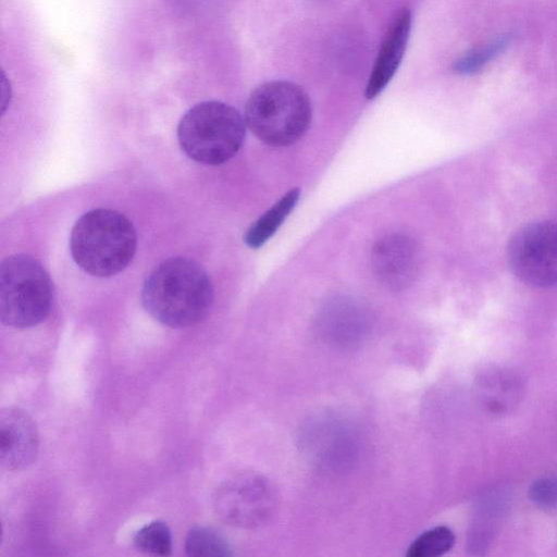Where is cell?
Wrapping results in <instances>:
<instances>
[{
	"label": "cell",
	"instance_id": "ba28073f",
	"mask_svg": "<svg viewBox=\"0 0 557 557\" xmlns=\"http://www.w3.org/2000/svg\"><path fill=\"white\" fill-rule=\"evenodd\" d=\"M371 261L374 275L382 285L401 290L411 285L419 273V246L406 234H388L373 246Z\"/></svg>",
	"mask_w": 557,
	"mask_h": 557
},
{
	"label": "cell",
	"instance_id": "9c48e42d",
	"mask_svg": "<svg viewBox=\"0 0 557 557\" xmlns=\"http://www.w3.org/2000/svg\"><path fill=\"white\" fill-rule=\"evenodd\" d=\"M39 435L35 421L22 408L0 412V462L10 471L22 470L37 458Z\"/></svg>",
	"mask_w": 557,
	"mask_h": 557
},
{
	"label": "cell",
	"instance_id": "3957f363",
	"mask_svg": "<svg viewBox=\"0 0 557 557\" xmlns=\"http://www.w3.org/2000/svg\"><path fill=\"white\" fill-rule=\"evenodd\" d=\"M311 102L306 91L288 81H272L256 88L245 108V123L262 143L289 146L309 128Z\"/></svg>",
	"mask_w": 557,
	"mask_h": 557
},
{
	"label": "cell",
	"instance_id": "8fae6325",
	"mask_svg": "<svg viewBox=\"0 0 557 557\" xmlns=\"http://www.w3.org/2000/svg\"><path fill=\"white\" fill-rule=\"evenodd\" d=\"M367 315L362 307L349 299H337L330 304L322 315L323 332L332 341L354 342L363 335Z\"/></svg>",
	"mask_w": 557,
	"mask_h": 557
},
{
	"label": "cell",
	"instance_id": "4fadbf2b",
	"mask_svg": "<svg viewBox=\"0 0 557 557\" xmlns=\"http://www.w3.org/2000/svg\"><path fill=\"white\" fill-rule=\"evenodd\" d=\"M185 552L190 557L232 556V547L216 530L208 527L193 528L185 540Z\"/></svg>",
	"mask_w": 557,
	"mask_h": 557
},
{
	"label": "cell",
	"instance_id": "9a60e30c",
	"mask_svg": "<svg viewBox=\"0 0 557 557\" xmlns=\"http://www.w3.org/2000/svg\"><path fill=\"white\" fill-rule=\"evenodd\" d=\"M483 380L484 403L493 412H504L517 395L516 381L504 373H491Z\"/></svg>",
	"mask_w": 557,
	"mask_h": 557
},
{
	"label": "cell",
	"instance_id": "6da1fadb",
	"mask_svg": "<svg viewBox=\"0 0 557 557\" xmlns=\"http://www.w3.org/2000/svg\"><path fill=\"white\" fill-rule=\"evenodd\" d=\"M141 300L146 311L160 323L186 327L208 314L213 289L198 263L186 258H171L149 274Z\"/></svg>",
	"mask_w": 557,
	"mask_h": 557
},
{
	"label": "cell",
	"instance_id": "7a4b0ae2",
	"mask_svg": "<svg viewBox=\"0 0 557 557\" xmlns=\"http://www.w3.org/2000/svg\"><path fill=\"white\" fill-rule=\"evenodd\" d=\"M136 232L120 212L95 209L73 226L70 248L75 262L95 276H111L127 267L136 250Z\"/></svg>",
	"mask_w": 557,
	"mask_h": 557
},
{
	"label": "cell",
	"instance_id": "d6986e66",
	"mask_svg": "<svg viewBox=\"0 0 557 557\" xmlns=\"http://www.w3.org/2000/svg\"><path fill=\"white\" fill-rule=\"evenodd\" d=\"M10 85L4 76V74H2V77H1V102H2V112L5 111L8 104H9V101H10Z\"/></svg>",
	"mask_w": 557,
	"mask_h": 557
},
{
	"label": "cell",
	"instance_id": "8992f818",
	"mask_svg": "<svg viewBox=\"0 0 557 557\" xmlns=\"http://www.w3.org/2000/svg\"><path fill=\"white\" fill-rule=\"evenodd\" d=\"M512 273L534 287L557 285V223L537 221L517 230L507 246Z\"/></svg>",
	"mask_w": 557,
	"mask_h": 557
},
{
	"label": "cell",
	"instance_id": "e0dca14e",
	"mask_svg": "<svg viewBox=\"0 0 557 557\" xmlns=\"http://www.w3.org/2000/svg\"><path fill=\"white\" fill-rule=\"evenodd\" d=\"M508 45V38L495 40L488 45L474 48L460 57L454 64L459 74H471L482 69L490 60L500 53Z\"/></svg>",
	"mask_w": 557,
	"mask_h": 557
},
{
	"label": "cell",
	"instance_id": "30bf717a",
	"mask_svg": "<svg viewBox=\"0 0 557 557\" xmlns=\"http://www.w3.org/2000/svg\"><path fill=\"white\" fill-rule=\"evenodd\" d=\"M411 13L407 8L398 11L392 21L366 86V98L379 96L395 75L409 39Z\"/></svg>",
	"mask_w": 557,
	"mask_h": 557
},
{
	"label": "cell",
	"instance_id": "7c38bea8",
	"mask_svg": "<svg viewBox=\"0 0 557 557\" xmlns=\"http://www.w3.org/2000/svg\"><path fill=\"white\" fill-rule=\"evenodd\" d=\"M300 196L299 188H293L267 210L247 231L245 243L250 248L261 247L277 231L295 208Z\"/></svg>",
	"mask_w": 557,
	"mask_h": 557
},
{
	"label": "cell",
	"instance_id": "277c9868",
	"mask_svg": "<svg viewBox=\"0 0 557 557\" xmlns=\"http://www.w3.org/2000/svg\"><path fill=\"white\" fill-rule=\"evenodd\" d=\"M246 123L233 107L203 101L181 119L177 137L184 152L203 164H221L242 147Z\"/></svg>",
	"mask_w": 557,
	"mask_h": 557
},
{
	"label": "cell",
	"instance_id": "5b68a950",
	"mask_svg": "<svg viewBox=\"0 0 557 557\" xmlns=\"http://www.w3.org/2000/svg\"><path fill=\"white\" fill-rule=\"evenodd\" d=\"M51 281L33 257L18 253L0 265V319L3 324L25 329L37 325L49 314Z\"/></svg>",
	"mask_w": 557,
	"mask_h": 557
},
{
	"label": "cell",
	"instance_id": "ac0fdd59",
	"mask_svg": "<svg viewBox=\"0 0 557 557\" xmlns=\"http://www.w3.org/2000/svg\"><path fill=\"white\" fill-rule=\"evenodd\" d=\"M529 498L542 509H557V475L534 481L529 488Z\"/></svg>",
	"mask_w": 557,
	"mask_h": 557
},
{
	"label": "cell",
	"instance_id": "52a82bcc",
	"mask_svg": "<svg viewBox=\"0 0 557 557\" xmlns=\"http://www.w3.org/2000/svg\"><path fill=\"white\" fill-rule=\"evenodd\" d=\"M275 498L270 484L252 473H242L224 481L215 491L212 506L227 524L256 528L268 521Z\"/></svg>",
	"mask_w": 557,
	"mask_h": 557
},
{
	"label": "cell",
	"instance_id": "2e32d148",
	"mask_svg": "<svg viewBox=\"0 0 557 557\" xmlns=\"http://www.w3.org/2000/svg\"><path fill=\"white\" fill-rule=\"evenodd\" d=\"M134 546L141 553L169 556L172 550V535L162 521H152L139 529L134 536Z\"/></svg>",
	"mask_w": 557,
	"mask_h": 557
},
{
	"label": "cell",
	"instance_id": "5bb4252c",
	"mask_svg": "<svg viewBox=\"0 0 557 557\" xmlns=\"http://www.w3.org/2000/svg\"><path fill=\"white\" fill-rule=\"evenodd\" d=\"M451 529L438 525L421 533L408 547V557H437L448 553L455 545Z\"/></svg>",
	"mask_w": 557,
	"mask_h": 557
}]
</instances>
